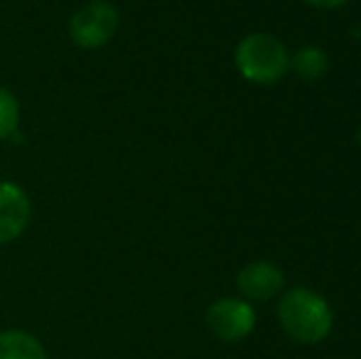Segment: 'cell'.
I'll return each instance as SVG.
<instances>
[{
	"label": "cell",
	"mask_w": 361,
	"mask_h": 359,
	"mask_svg": "<svg viewBox=\"0 0 361 359\" xmlns=\"http://www.w3.org/2000/svg\"><path fill=\"white\" fill-rule=\"evenodd\" d=\"M278 320L288 337L300 345H317L332 332L334 312L319 293L310 288H290L278 303Z\"/></svg>",
	"instance_id": "1"
},
{
	"label": "cell",
	"mask_w": 361,
	"mask_h": 359,
	"mask_svg": "<svg viewBox=\"0 0 361 359\" xmlns=\"http://www.w3.org/2000/svg\"><path fill=\"white\" fill-rule=\"evenodd\" d=\"M236 69L246 82L261 84H276L286 77L290 67L288 49L276 35L268 32H251L238 42L236 54H233Z\"/></svg>",
	"instance_id": "2"
},
{
	"label": "cell",
	"mask_w": 361,
	"mask_h": 359,
	"mask_svg": "<svg viewBox=\"0 0 361 359\" xmlns=\"http://www.w3.org/2000/svg\"><path fill=\"white\" fill-rule=\"evenodd\" d=\"M121 13L109 0H89L69 20V37L81 49H99L116 37Z\"/></svg>",
	"instance_id": "3"
},
{
	"label": "cell",
	"mask_w": 361,
	"mask_h": 359,
	"mask_svg": "<svg viewBox=\"0 0 361 359\" xmlns=\"http://www.w3.org/2000/svg\"><path fill=\"white\" fill-rule=\"evenodd\" d=\"M207 327L221 342H238L256 330V310L243 298H219L207 310Z\"/></svg>",
	"instance_id": "4"
},
{
	"label": "cell",
	"mask_w": 361,
	"mask_h": 359,
	"mask_svg": "<svg viewBox=\"0 0 361 359\" xmlns=\"http://www.w3.org/2000/svg\"><path fill=\"white\" fill-rule=\"evenodd\" d=\"M32 219V202L18 182H0V244L20 239Z\"/></svg>",
	"instance_id": "5"
},
{
	"label": "cell",
	"mask_w": 361,
	"mask_h": 359,
	"mask_svg": "<svg viewBox=\"0 0 361 359\" xmlns=\"http://www.w3.org/2000/svg\"><path fill=\"white\" fill-rule=\"evenodd\" d=\"M286 286V276L271 261H253L236 276V288L243 300H271Z\"/></svg>",
	"instance_id": "6"
},
{
	"label": "cell",
	"mask_w": 361,
	"mask_h": 359,
	"mask_svg": "<svg viewBox=\"0 0 361 359\" xmlns=\"http://www.w3.org/2000/svg\"><path fill=\"white\" fill-rule=\"evenodd\" d=\"M0 359H49L44 345L25 330L0 332Z\"/></svg>",
	"instance_id": "7"
},
{
	"label": "cell",
	"mask_w": 361,
	"mask_h": 359,
	"mask_svg": "<svg viewBox=\"0 0 361 359\" xmlns=\"http://www.w3.org/2000/svg\"><path fill=\"white\" fill-rule=\"evenodd\" d=\"M290 67H293V72L298 74L302 82H317L329 69V59L322 47L307 44V47H300L298 52L290 57Z\"/></svg>",
	"instance_id": "8"
},
{
	"label": "cell",
	"mask_w": 361,
	"mask_h": 359,
	"mask_svg": "<svg viewBox=\"0 0 361 359\" xmlns=\"http://www.w3.org/2000/svg\"><path fill=\"white\" fill-rule=\"evenodd\" d=\"M20 128V104L10 89L0 87V140L18 135Z\"/></svg>",
	"instance_id": "9"
},
{
	"label": "cell",
	"mask_w": 361,
	"mask_h": 359,
	"mask_svg": "<svg viewBox=\"0 0 361 359\" xmlns=\"http://www.w3.org/2000/svg\"><path fill=\"white\" fill-rule=\"evenodd\" d=\"M307 5H312V8H319V10H332V8H339V5H344L347 0H305Z\"/></svg>",
	"instance_id": "10"
},
{
	"label": "cell",
	"mask_w": 361,
	"mask_h": 359,
	"mask_svg": "<svg viewBox=\"0 0 361 359\" xmlns=\"http://www.w3.org/2000/svg\"><path fill=\"white\" fill-rule=\"evenodd\" d=\"M357 140H359V145H361V128H359V133H357Z\"/></svg>",
	"instance_id": "11"
}]
</instances>
